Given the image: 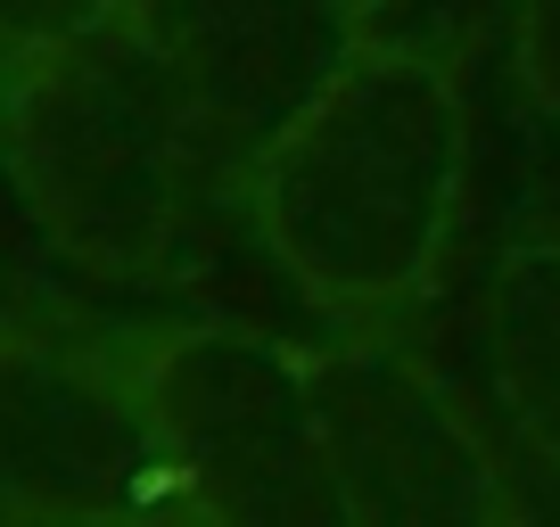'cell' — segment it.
Wrapping results in <instances>:
<instances>
[{"instance_id": "6da1fadb", "label": "cell", "mask_w": 560, "mask_h": 527, "mask_svg": "<svg viewBox=\"0 0 560 527\" xmlns=\"http://www.w3.org/2000/svg\"><path fill=\"white\" fill-rule=\"evenodd\" d=\"M470 190V107L438 50L363 42L347 74L256 157L240 214L330 321H396L438 281Z\"/></svg>"}, {"instance_id": "7a4b0ae2", "label": "cell", "mask_w": 560, "mask_h": 527, "mask_svg": "<svg viewBox=\"0 0 560 527\" xmlns=\"http://www.w3.org/2000/svg\"><path fill=\"white\" fill-rule=\"evenodd\" d=\"M0 157L42 239L124 289H165L207 264L214 214L240 207L158 58L107 9L100 25L0 67Z\"/></svg>"}, {"instance_id": "3957f363", "label": "cell", "mask_w": 560, "mask_h": 527, "mask_svg": "<svg viewBox=\"0 0 560 527\" xmlns=\"http://www.w3.org/2000/svg\"><path fill=\"white\" fill-rule=\"evenodd\" d=\"M116 363L207 527H354L314 347L247 321H165L124 338Z\"/></svg>"}, {"instance_id": "277c9868", "label": "cell", "mask_w": 560, "mask_h": 527, "mask_svg": "<svg viewBox=\"0 0 560 527\" xmlns=\"http://www.w3.org/2000/svg\"><path fill=\"white\" fill-rule=\"evenodd\" d=\"M380 0H116L207 157L247 190L256 157L363 58Z\"/></svg>"}, {"instance_id": "5b68a950", "label": "cell", "mask_w": 560, "mask_h": 527, "mask_svg": "<svg viewBox=\"0 0 560 527\" xmlns=\"http://www.w3.org/2000/svg\"><path fill=\"white\" fill-rule=\"evenodd\" d=\"M174 494L116 347H58L0 321V511L18 527H116Z\"/></svg>"}, {"instance_id": "8992f818", "label": "cell", "mask_w": 560, "mask_h": 527, "mask_svg": "<svg viewBox=\"0 0 560 527\" xmlns=\"http://www.w3.org/2000/svg\"><path fill=\"white\" fill-rule=\"evenodd\" d=\"M322 405L354 527H511V461L396 338L322 347Z\"/></svg>"}, {"instance_id": "52a82bcc", "label": "cell", "mask_w": 560, "mask_h": 527, "mask_svg": "<svg viewBox=\"0 0 560 527\" xmlns=\"http://www.w3.org/2000/svg\"><path fill=\"white\" fill-rule=\"evenodd\" d=\"M478 338H487V387L503 437L560 461V239H520L494 256L487 297H478Z\"/></svg>"}, {"instance_id": "ba28073f", "label": "cell", "mask_w": 560, "mask_h": 527, "mask_svg": "<svg viewBox=\"0 0 560 527\" xmlns=\"http://www.w3.org/2000/svg\"><path fill=\"white\" fill-rule=\"evenodd\" d=\"M511 74L560 124V0H511Z\"/></svg>"}, {"instance_id": "9c48e42d", "label": "cell", "mask_w": 560, "mask_h": 527, "mask_svg": "<svg viewBox=\"0 0 560 527\" xmlns=\"http://www.w3.org/2000/svg\"><path fill=\"white\" fill-rule=\"evenodd\" d=\"M107 9H116V0H0V67L50 50V42L83 34V25H100Z\"/></svg>"}, {"instance_id": "30bf717a", "label": "cell", "mask_w": 560, "mask_h": 527, "mask_svg": "<svg viewBox=\"0 0 560 527\" xmlns=\"http://www.w3.org/2000/svg\"><path fill=\"white\" fill-rule=\"evenodd\" d=\"M503 461H511V527H560V461L527 454L511 437H503Z\"/></svg>"}, {"instance_id": "8fae6325", "label": "cell", "mask_w": 560, "mask_h": 527, "mask_svg": "<svg viewBox=\"0 0 560 527\" xmlns=\"http://www.w3.org/2000/svg\"><path fill=\"white\" fill-rule=\"evenodd\" d=\"M116 527H207V519H198L182 494H158V503H140L132 519H116Z\"/></svg>"}]
</instances>
